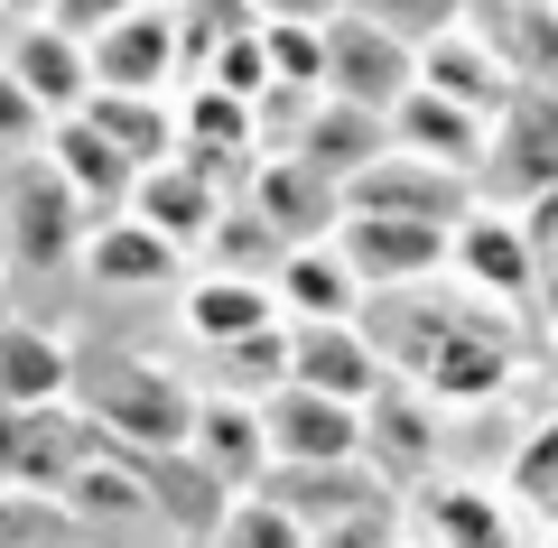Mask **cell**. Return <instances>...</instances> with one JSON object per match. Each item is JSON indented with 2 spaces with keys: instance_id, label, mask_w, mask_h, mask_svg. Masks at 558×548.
<instances>
[{
  "instance_id": "1",
  "label": "cell",
  "mask_w": 558,
  "mask_h": 548,
  "mask_svg": "<svg viewBox=\"0 0 558 548\" xmlns=\"http://www.w3.org/2000/svg\"><path fill=\"white\" fill-rule=\"evenodd\" d=\"M196 400L178 373H159L149 353L131 344H75V410L94 418L112 447H186V428H196Z\"/></svg>"
},
{
  "instance_id": "2",
  "label": "cell",
  "mask_w": 558,
  "mask_h": 548,
  "mask_svg": "<svg viewBox=\"0 0 558 548\" xmlns=\"http://www.w3.org/2000/svg\"><path fill=\"white\" fill-rule=\"evenodd\" d=\"M94 233V205L47 168V149H20L0 168V260L10 270H65Z\"/></svg>"
},
{
  "instance_id": "3",
  "label": "cell",
  "mask_w": 558,
  "mask_h": 548,
  "mask_svg": "<svg viewBox=\"0 0 558 548\" xmlns=\"http://www.w3.org/2000/svg\"><path fill=\"white\" fill-rule=\"evenodd\" d=\"M94 447H102V428L75 400H57V410H0V492H47V502H65L75 474L94 465Z\"/></svg>"
},
{
  "instance_id": "4",
  "label": "cell",
  "mask_w": 558,
  "mask_h": 548,
  "mask_svg": "<svg viewBox=\"0 0 558 548\" xmlns=\"http://www.w3.org/2000/svg\"><path fill=\"white\" fill-rule=\"evenodd\" d=\"M475 186L502 196V205L558 196V84H521V94L494 112V139H484Z\"/></svg>"
},
{
  "instance_id": "5",
  "label": "cell",
  "mask_w": 558,
  "mask_h": 548,
  "mask_svg": "<svg viewBox=\"0 0 558 548\" xmlns=\"http://www.w3.org/2000/svg\"><path fill=\"white\" fill-rule=\"evenodd\" d=\"M475 205H484L475 176L438 168V158H410V149H381L373 168L344 176V215H410V223H447L457 233Z\"/></svg>"
},
{
  "instance_id": "6",
  "label": "cell",
  "mask_w": 558,
  "mask_h": 548,
  "mask_svg": "<svg viewBox=\"0 0 558 548\" xmlns=\"http://www.w3.org/2000/svg\"><path fill=\"white\" fill-rule=\"evenodd\" d=\"M336 252L363 279V297H391V289H428L447 270V252H457V233L447 223H410V215H344Z\"/></svg>"
},
{
  "instance_id": "7",
  "label": "cell",
  "mask_w": 558,
  "mask_h": 548,
  "mask_svg": "<svg viewBox=\"0 0 558 548\" xmlns=\"http://www.w3.org/2000/svg\"><path fill=\"white\" fill-rule=\"evenodd\" d=\"M418 391L438 400V410H475V400H494L502 381H512V334H502L494 307H457L447 316V334L410 363Z\"/></svg>"
},
{
  "instance_id": "8",
  "label": "cell",
  "mask_w": 558,
  "mask_h": 548,
  "mask_svg": "<svg viewBox=\"0 0 558 548\" xmlns=\"http://www.w3.org/2000/svg\"><path fill=\"white\" fill-rule=\"evenodd\" d=\"M418 84V47L410 38H391V28H373V20H326V102H354V112H373V121H391V102Z\"/></svg>"
},
{
  "instance_id": "9",
  "label": "cell",
  "mask_w": 558,
  "mask_h": 548,
  "mask_svg": "<svg viewBox=\"0 0 558 548\" xmlns=\"http://www.w3.org/2000/svg\"><path fill=\"white\" fill-rule=\"evenodd\" d=\"M84 57H94V94H178V75H186L178 10L140 0L131 20H112L102 38H84Z\"/></svg>"
},
{
  "instance_id": "10",
  "label": "cell",
  "mask_w": 558,
  "mask_h": 548,
  "mask_svg": "<svg viewBox=\"0 0 558 548\" xmlns=\"http://www.w3.org/2000/svg\"><path fill=\"white\" fill-rule=\"evenodd\" d=\"M252 215L270 223L289 252H299V242H336V223H344V176H326L317 158H299V149H260V158H252Z\"/></svg>"
},
{
  "instance_id": "11",
  "label": "cell",
  "mask_w": 558,
  "mask_h": 548,
  "mask_svg": "<svg viewBox=\"0 0 558 548\" xmlns=\"http://www.w3.org/2000/svg\"><path fill=\"white\" fill-rule=\"evenodd\" d=\"M260 428H270V465H363V410L354 400L279 381L260 400Z\"/></svg>"
},
{
  "instance_id": "12",
  "label": "cell",
  "mask_w": 558,
  "mask_h": 548,
  "mask_svg": "<svg viewBox=\"0 0 558 548\" xmlns=\"http://www.w3.org/2000/svg\"><path fill=\"white\" fill-rule=\"evenodd\" d=\"M447 270H457L465 289H484L494 307H512V297L539 289V242H531V223H521L512 205H475V215L457 223V252H447Z\"/></svg>"
},
{
  "instance_id": "13",
  "label": "cell",
  "mask_w": 558,
  "mask_h": 548,
  "mask_svg": "<svg viewBox=\"0 0 558 548\" xmlns=\"http://www.w3.org/2000/svg\"><path fill=\"white\" fill-rule=\"evenodd\" d=\"M0 65H10V84H20L47 121H65V112H84V102H94V57H84V38H75V28H57V20L10 28Z\"/></svg>"
},
{
  "instance_id": "14",
  "label": "cell",
  "mask_w": 558,
  "mask_h": 548,
  "mask_svg": "<svg viewBox=\"0 0 558 548\" xmlns=\"http://www.w3.org/2000/svg\"><path fill=\"white\" fill-rule=\"evenodd\" d=\"M418 84H428V94H447V102H475V112H502V102L521 94L502 38H494V28H475V20L438 28V38L418 47Z\"/></svg>"
},
{
  "instance_id": "15",
  "label": "cell",
  "mask_w": 558,
  "mask_h": 548,
  "mask_svg": "<svg viewBox=\"0 0 558 548\" xmlns=\"http://www.w3.org/2000/svg\"><path fill=\"white\" fill-rule=\"evenodd\" d=\"M289 381L363 410V400L391 381V363H381V344L354 326V316H344V326H289Z\"/></svg>"
},
{
  "instance_id": "16",
  "label": "cell",
  "mask_w": 558,
  "mask_h": 548,
  "mask_svg": "<svg viewBox=\"0 0 558 548\" xmlns=\"http://www.w3.org/2000/svg\"><path fill=\"white\" fill-rule=\"evenodd\" d=\"M391 149H410V158H438V168H457V176H475L484 168V139H494V112H475V102H447V94H428V84H410V94L391 102Z\"/></svg>"
},
{
  "instance_id": "17",
  "label": "cell",
  "mask_w": 558,
  "mask_h": 548,
  "mask_svg": "<svg viewBox=\"0 0 558 548\" xmlns=\"http://www.w3.org/2000/svg\"><path fill=\"white\" fill-rule=\"evenodd\" d=\"M186 455H196L223 492H252L260 474H270V428H260V400L205 391V400H196V428H186Z\"/></svg>"
},
{
  "instance_id": "18",
  "label": "cell",
  "mask_w": 558,
  "mask_h": 548,
  "mask_svg": "<svg viewBox=\"0 0 558 548\" xmlns=\"http://www.w3.org/2000/svg\"><path fill=\"white\" fill-rule=\"evenodd\" d=\"M140 474V492H149V511H159L168 529H186V539H215V521L233 511V492L215 484V474L196 465L186 447H121Z\"/></svg>"
},
{
  "instance_id": "19",
  "label": "cell",
  "mask_w": 558,
  "mask_h": 548,
  "mask_svg": "<svg viewBox=\"0 0 558 548\" xmlns=\"http://www.w3.org/2000/svg\"><path fill=\"white\" fill-rule=\"evenodd\" d=\"M75 260H84V279H94V289H121V297H131V289H168V279L186 270V252H178L168 233H149L140 215H102L94 233H84Z\"/></svg>"
},
{
  "instance_id": "20",
  "label": "cell",
  "mask_w": 558,
  "mask_h": 548,
  "mask_svg": "<svg viewBox=\"0 0 558 548\" xmlns=\"http://www.w3.org/2000/svg\"><path fill=\"white\" fill-rule=\"evenodd\" d=\"M270 297H279L289 326H344V316H363V279L344 270L336 242H299V252H279Z\"/></svg>"
},
{
  "instance_id": "21",
  "label": "cell",
  "mask_w": 558,
  "mask_h": 548,
  "mask_svg": "<svg viewBox=\"0 0 558 548\" xmlns=\"http://www.w3.org/2000/svg\"><path fill=\"white\" fill-rule=\"evenodd\" d=\"M178 316H186V334L196 344H242V334H260V326H289L279 316V297H270V279H233V270H205V279H186L178 289Z\"/></svg>"
},
{
  "instance_id": "22",
  "label": "cell",
  "mask_w": 558,
  "mask_h": 548,
  "mask_svg": "<svg viewBox=\"0 0 558 548\" xmlns=\"http://www.w3.org/2000/svg\"><path fill=\"white\" fill-rule=\"evenodd\" d=\"M38 149H47V168H57L65 186H75V196L94 205V215H112V205H131L140 168H131V158H121V149H112V139H102V131H94L84 112L47 121V139H38Z\"/></svg>"
},
{
  "instance_id": "23",
  "label": "cell",
  "mask_w": 558,
  "mask_h": 548,
  "mask_svg": "<svg viewBox=\"0 0 558 548\" xmlns=\"http://www.w3.org/2000/svg\"><path fill=\"white\" fill-rule=\"evenodd\" d=\"M418 539L428 548H521V529L502 511V492L438 474V484H418Z\"/></svg>"
},
{
  "instance_id": "24",
  "label": "cell",
  "mask_w": 558,
  "mask_h": 548,
  "mask_svg": "<svg viewBox=\"0 0 558 548\" xmlns=\"http://www.w3.org/2000/svg\"><path fill=\"white\" fill-rule=\"evenodd\" d=\"M75 400V344L47 326H0V410H57Z\"/></svg>"
},
{
  "instance_id": "25",
  "label": "cell",
  "mask_w": 558,
  "mask_h": 548,
  "mask_svg": "<svg viewBox=\"0 0 558 548\" xmlns=\"http://www.w3.org/2000/svg\"><path fill=\"white\" fill-rule=\"evenodd\" d=\"M121 215H140L149 233H168V242L186 252V242H205V233H215L223 196L205 186L196 168H186V158H159V168H140V186H131V205H121Z\"/></svg>"
},
{
  "instance_id": "26",
  "label": "cell",
  "mask_w": 558,
  "mask_h": 548,
  "mask_svg": "<svg viewBox=\"0 0 558 548\" xmlns=\"http://www.w3.org/2000/svg\"><path fill=\"white\" fill-rule=\"evenodd\" d=\"M84 121H94L131 168L178 158V94H94V102H84Z\"/></svg>"
},
{
  "instance_id": "27",
  "label": "cell",
  "mask_w": 558,
  "mask_h": 548,
  "mask_svg": "<svg viewBox=\"0 0 558 548\" xmlns=\"http://www.w3.org/2000/svg\"><path fill=\"white\" fill-rule=\"evenodd\" d=\"M289 149L317 158L326 176H354V168H373V158L391 149V131H381L373 112H354V102H317V112H307V131L289 139Z\"/></svg>"
},
{
  "instance_id": "28",
  "label": "cell",
  "mask_w": 558,
  "mask_h": 548,
  "mask_svg": "<svg viewBox=\"0 0 558 548\" xmlns=\"http://www.w3.org/2000/svg\"><path fill=\"white\" fill-rule=\"evenodd\" d=\"M363 447L381 455V474H391V465H410V474H418L428 455H438V418H428L418 400H400L391 381H381V391L363 400Z\"/></svg>"
},
{
  "instance_id": "29",
  "label": "cell",
  "mask_w": 558,
  "mask_h": 548,
  "mask_svg": "<svg viewBox=\"0 0 558 548\" xmlns=\"http://www.w3.org/2000/svg\"><path fill=\"white\" fill-rule=\"evenodd\" d=\"M0 548H84V511L47 492H0Z\"/></svg>"
},
{
  "instance_id": "30",
  "label": "cell",
  "mask_w": 558,
  "mask_h": 548,
  "mask_svg": "<svg viewBox=\"0 0 558 548\" xmlns=\"http://www.w3.org/2000/svg\"><path fill=\"white\" fill-rule=\"evenodd\" d=\"M205 548H317V539H307V521H299V511H279L270 492H233V511L215 521Z\"/></svg>"
},
{
  "instance_id": "31",
  "label": "cell",
  "mask_w": 558,
  "mask_h": 548,
  "mask_svg": "<svg viewBox=\"0 0 558 548\" xmlns=\"http://www.w3.org/2000/svg\"><path fill=\"white\" fill-rule=\"evenodd\" d=\"M260 57H270V84H289V94H326V28L260 20Z\"/></svg>"
},
{
  "instance_id": "32",
  "label": "cell",
  "mask_w": 558,
  "mask_h": 548,
  "mask_svg": "<svg viewBox=\"0 0 558 548\" xmlns=\"http://www.w3.org/2000/svg\"><path fill=\"white\" fill-rule=\"evenodd\" d=\"M289 381V326H260L242 344H223V391L233 400H270Z\"/></svg>"
},
{
  "instance_id": "33",
  "label": "cell",
  "mask_w": 558,
  "mask_h": 548,
  "mask_svg": "<svg viewBox=\"0 0 558 548\" xmlns=\"http://www.w3.org/2000/svg\"><path fill=\"white\" fill-rule=\"evenodd\" d=\"M494 38H502V57H512L521 84H549L558 75V0H521L512 28H494Z\"/></svg>"
},
{
  "instance_id": "34",
  "label": "cell",
  "mask_w": 558,
  "mask_h": 548,
  "mask_svg": "<svg viewBox=\"0 0 558 548\" xmlns=\"http://www.w3.org/2000/svg\"><path fill=\"white\" fill-rule=\"evenodd\" d=\"M205 242H215V270H233V279H270L279 252H289L252 205H242V215H215V233H205Z\"/></svg>"
},
{
  "instance_id": "35",
  "label": "cell",
  "mask_w": 558,
  "mask_h": 548,
  "mask_svg": "<svg viewBox=\"0 0 558 548\" xmlns=\"http://www.w3.org/2000/svg\"><path fill=\"white\" fill-rule=\"evenodd\" d=\"M354 20H373V28H391V38H410V47H428L438 28H457L465 20V0H344Z\"/></svg>"
},
{
  "instance_id": "36",
  "label": "cell",
  "mask_w": 558,
  "mask_h": 548,
  "mask_svg": "<svg viewBox=\"0 0 558 548\" xmlns=\"http://www.w3.org/2000/svg\"><path fill=\"white\" fill-rule=\"evenodd\" d=\"M512 492L531 511H558V418L539 437H521V455H512Z\"/></svg>"
},
{
  "instance_id": "37",
  "label": "cell",
  "mask_w": 558,
  "mask_h": 548,
  "mask_svg": "<svg viewBox=\"0 0 558 548\" xmlns=\"http://www.w3.org/2000/svg\"><path fill=\"white\" fill-rule=\"evenodd\" d=\"M317 548H400V502H373V511H354V521L317 529Z\"/></svg>"
},
{
  "instance_id": "38",
  "label": "cell",
  "mask_w": 558,
  "mask_h": 548,
  "mask_svg": "<svg viewBox=\"0 0 558 548\" xmlns=\"http://www.w3.org/2000/svg\"><path fill=\"white\" fill-rule=\"evenodd\" d=\"M38 139H47V112L20 94V84H10V65H0V149L20 158V149H38Z\"/></svg>"
},
{
  "instance_id": "39",
  "label": "cell",
  "mask_w": 558,
  "mask_h": 548,
  "mask_svg": "<svg viewBox=\"0 0 558 548\" xmlns=\"http://www.w3.org/2000/svg\"><path fill=\"white\" fill-rule=\"evenodd\" d=\"M140 0H47V20L57 28H75V38H102L112 20H131Z\"/></svg>"
},
{
  "instance_id": "40",
  "label": "cell",
  "mask_w": 558,
  "mask_h": 548,
  "mask_svg": "<svg viewBox=\"0 0 558 548\" xmlns=\"http://www.w3.org/2000/svg\"><path fill=\"white\" fill-rule=\"evenodd\" d=\"M260 20H307V28H326V20H344V0H252Z\"/></svg>"
},
{
  "instance_id": "41",
  "label": "cell",
  "mask_w": 558,
  "mask_h": 548,
  "mask_svg": "<svg viewBox=\"0 0 558 548\" xmlns=\"http://www.w3.org/2000/svg\"><path fill=\"white\" fill-rule=\"evenodd\" d=\"M0 20H10V28H28V20H47V0H0Z\"/></svg>"
},
{
  "instance_id": "42",
  "label": "cell",
  "mask_w": 558,
  "mask_h": 548,
  "mask_svg": "<svg viewBox=\"0 0 558 548\" xmlns=\"http://www.w3.org/2000/svg\"><path fill=\"white\" fill-rule=\"evenodd\" d=\"M159 10H196V0H159Z\"/></svg>"
},
{
  "instance_id": "43",
  "label": "cell",
  "mask_w": 558,
  "mask_h": 548,
  "mask_svg": "<svg viewBox=\"0 0 558 548\" xmlns=\"http://www.w3.org/2000/svg\"><path fill=\"white\" fill-rule=\"evenodd\" d=\"M549 548H558V511H549Z\"/></svg>"
},
{
  "instance_id": "44",
  "label": "cell",
  "mask_w": 558,
  "mask_h": 548,
  "mask_svg": "<svg viewBox=\"0 0 558 548\" xmlns=\"http://www.w3.org/2000/svg\"><path fill=\"white\" fill-rule=\"evenodd\" d=\"M0 289H10V260H0Z\"/></svg>"
},
{
  "instance_id": "45",
  "label": "cell",
  "mask_w": 558,
  "mask_h": 548,
  "mask_svg": "<svg viewBox=\"0 0 558 548\" xmlns=\"http://www.w3.org/2000/svg\"><path fill=\"white\" fill-rule=\"evenodd\" d=\"M0 47H10V20H0Z\"/></svg>"
}]
</instances>
